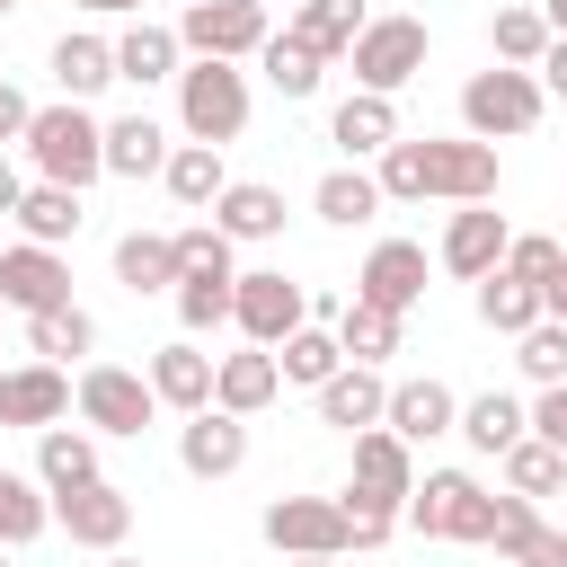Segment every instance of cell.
Here are the masks:
<instances>
[{
  "instance_id": "6da1fadb",
  "label": "cell",
  "mask_w": 567,
  "mask_h": 567,
  "mask_svg": "<svg viewBox=\"0 0 567 567\" xmlns=\"http://www.w3.org/2000/svg\"><path fill=\"white\" fill-rule=\"evenodd\" d=\"M381 195L390 204H496V142H470V133H399L381 151Z\"/></svg>"
},
{
  "instance_id": "7a4b0ae2",
  "label": "cell",
  "mask_w": 567,
  "mask_h": 567,
  "mask_svg": "<svg viewBox=\"0 0 567 567\" xmlns=\"http://www.w3.org/2000/svg\"><path fill=\"white\" fill-rule=\"evenodd\" d=\"M27 168L44 177V186H71V195H89L97 177H106V124L80 106V97H53V106H35V124H27Z\"/></svg>"
},
{
  "instance_id": "3957f363",
  "label": "cell",
  "mask_w": 567,
  "mask_h": 567,
  "mask_svg": "<svg viewBox=\"0 0 567 567\" xmlns=\"http://www.w3.org/2000/svg\"><path fill=\"white\" fill-rule=\"evenodd\" d=\"M177 133L230 151L248 133V71L239 62H186L177 71Z\"/></svg>"
},
{
  "instance_id": "277c9868",
  "label": "cell",
  "mask_w": 567,
  "mask_h": 567,
  "mask_svg": "<svg viewBox=\"0 0 567 567\" xmlns=\"http://www.w3.org/2000/svg\"><path fill=\"white\" fill-rule=\"evenodd\" d=\"M540 106H549V89H540V71H470L461 80V133L470 142H514V133H532L540 124Z\"/></svg>"
},
{
  "instance_id": "5b68a950",
  "label": "cell",
  "mask_w": 567,
  "mask_h": 567,
  "mask_svg": "<svg viewBox=\"0 0 567 567\" xmlns=\"http://www.w3.org/2000/svg\"><path fill=\"white\" fill-rule=\"evenodd\" d=\"M408 532L425 540H496V496L470 470H425L408 496Z\"/></svg>"
},
{
  "instance_id": "8992f818",
  "label": "cell",
  "mask_w": 567,
  "mask_h": 567,
  "mask_svg": "<svg viewBox=\"0 0 567 567\" xmlns=\"http://www.w3.org/2000/svg\"><path fill=\"white\" fill-rule=\"evenodd\" d=\"M266 35H275L266 0H186V9H177V44H186V62H257Z\"/></svg>"
},
{
  "instance_id": "52a82bcc",
  "label": "cell",
  "mask_w": 567,
  "mask_h": 567,
  "mask_svg": "<svg viewBox=\"0 0 567 567\" xmlns=\"http://www.w3.org/2000/svg\"><path fill=\"white\" fill-rule=\"evenodd\" d=\"M230 328H239L248 346H266V354H275L292 328H310V292H301L284 266H248V275H239V292H230Z\"/></svg>"
},
{
  "instance_id": "ba28073f",
  "label": "cell",
  "mask_w": 567,
  "mask_h": 567,
  "mask_svg": "<svg viewBox=\"0 0 567 567\" xmlns=\"http://www.w3.org/2000/svg\"><path fill=\"white\" fill-rule=\"evenodd\" d=\"M425 44H434V35H425V18H372V27L354 35V53H346V62H354V89L399 97V89L425 71Z\"/></svg>"
},
{
  "instance_id": "9c48e42d",
  "label": "cell",
  "mask_w": 567,
  "mask_h": 567,
  "mask_svg": "<svg viewBox=\"0 0 567 567\" xmlns=\"http://www.w3.org/2000/svg\"><path fill=\"white\" fill-rule=\"evenodd\" d=\"M408 496H416V461H408V443H399L390 425L354 434V478H346L337 505H372V514H399V523H408Z\"/></svg>"
},
{
  "instance_id": "30bf717a",
  "label": "cell",
  "mask_w": 567,
  "mask_h": 567,
  "mask_svg": "<svg viewBox=\"0 0 567 567\" xmlns=\"http://www.w3.org/2000/svg\"><path fill=\"white\" fill-rule=\"evenodd\" d=\"M80 416H89V434H142L159 416V390H151V372L80 363Z\"/></svg>"
},
{
  "instance_id": "8fae6325",
  "label": "cell",
  "mask_w": 567,
  "mask_h": 567,
  "mask_svg": "<svg viewBox=\"0 0 567 567\" xmlns=\"http://www.w3.org/2000/svg\"><path fill=\"white\" fill-rule=\"evenodd\" d=\"M505 248H514V230H505V213H496V204H452L434 266H443V275H461V284H478V275H496V266H505Z\"/></svg>"
},
{
  "instance_id": "7c38bea8",
  "label": "cell",
  "mask_w": 567,
  "mask_h": 567,
  "mask_svg": "<svg viewBox=\"0 0 567 567\" xmlns=\"http://www.w3.org/2000/svg\"><path fill=\"white\" fill-rule=\"evenodd\" d=\"M266 540L284 558H346V505L337 496H275L266 505Z\"/></svg>"
},
{
  "instance_id": "4fadbf2b",
  "label": "cell",
  "mask_w": 567,
  "mask_h": 567,
  "mask_svg": "<svg viewBox=\"0 0 567 567\" xmlns=\"http://www.w3.org/2000/svg\"><path fill=\"white\" fill-rule=\"evenodd\" d=\"M0 301H9L18 319H44V310H71V266H62V248H35V239H18V248H0Z\"/></svg>"
},
{
  "instance_id": "5bb4252c",
  "label": "cell",
  "mask_w": 567,
  "mask_h": 567,
  "mask_svg": "<svg viewBox=\"0 0 567 567\" xmlns=\"http://www.w3.org/2000/svg\"><path fill=\"white\" fill-rule=\"evenodd\" d=\"M53 523L71 532V549H124V532H133V496L115 487V478H97V487H71V496H53Z\"/></svg>"
},
{
  "instance_id": "9a60e30c",
  "label": "cell",
  "mask_w": 567,
  "mask_h": 567,
  "mask_svg": "<svg viewBox=\"0 0 567 567\" xmlns=\"http://www.w3.org/2000/svg\"><path fill=\"white\" fill-rule=\"evenodd\" d=\"M213 363L221 354H204L195 337H168V346H151V390H159V408H177V416H204L213 408Z\"/></svg>"
},
{
  "instance_id": "2e32d148",
  "label": "cell",
  "mask_w": 567,
  "mask_h": 567,
  "mask_svg": "<svg viewBox=\"0 0 567 567\" xmlns=\"http://www.w3.org/2000/svg\"><path fill=\"white\" fill-rule=\"evenodd\" d=\"M239 461H248V416L204 408V416L177 425V470H186V478H230Z\"/></svg>"
},
{
  "instance_id": "e0dca14e",
  "label": "cell",
  "mask_w": 567,
  "mask_h": 567,
  "mask_svg": "<svg viewBox=\"0 0 567 567\" xmlns=\"http://www.w3.org/2000/svg\"><path fill=\"white\" fill-rule=\"evenodd\" d=\"M354 301H381V310H416L425 301V248L416 239H381L372 257H363V275H354Z\"/></svg>"
},
{
  "instance_id": "ac0fdd59",
  "label": "cell",
  "mask_w": 567,
  "mask_h": 567,
  "mask_svg": "<svg viewBox=\"0 0 567 567\" xmlns=\"http://www.w3.org/2000/svg\"><path fill=\"white\" fill-rule=\"evenodd\" d=\"M319 399V425H337V434H372L381 416H390V381H381V363H346L328 390H310Z\"/></svg>"
},
{
  "instance_id": "d6986e66",
  "label": "cell",
  "mask_w": 567,
  "mask_h": 567,
  "mask_svg": "<svg viewBox=\"0 0 567 567\" xmlns=\"http://www.w3.org/2000/svg\"><path fill=\"white\" fill-rule=\"evenodd\" d=\"M381 425L416 452V443H434V434H461V399H452L434 372H425V381H390V416H381Z\"/></svg>"
},
{
  "instance_id": "ffe728a7",
  "label": "cell",
  "mask_w": 567,
  "mask_h": 567,
  "mask_svg": "<svg viewBox=\"0 0 567 567\" xmlns=\"http://www.w3.org/2000/svg\"><path fill=\"white\" fill-rule=\"evenodd\" d=\"M186 71V44H177V27H159V18H133L124 35H115V80H133V89H159V80H177Z\"/></svg>"
},
{
  "instance_id": "44dd1931",
  "label": "cell",
  "mask_w": 567,
  "mask_h": 567,
  "mask_svg": "<svg viewBox=\"0 0 567 567\" xmlns=\"http://www.w3.org/2000/svg\"><path fill=\"white\" fill-rule=\"evenodd\" d=\"M328 142H337L346 159H381V151L399 142V97H372V89L337 97V115H328Z\"/></svg>"
},
{
  "instance_id": "7402d4cb",
  "label": "cell",
  "mask_w": 567,
  "mask_h": 567,
  "mask_svg": "<svg viewBox=\"0 0 567 567\" xmlns=\"http://www.w3.org/2000/svg\"><path fill=\"white\" fill-rule=\"evenodd\" d=\"M275 399H284V363H275L266 346H248V354H221V363H213V408L257 416V408H275Z\"/></svg>"
},
{
  "instance_id": "603a6c76",
  "label": "cell",
  "mask_w": 567,
  "mask_h": 567,
  "mask_svg": "<svg viewBox=\"0 0 567 567\" xmlns=\"http://www.w3.org/2000/svg\"><path fill=\"white\" fill-rule=\"evenodd\" d=\"M213 230L239 248V239H284V186H257V177H230L221 204H213Z\"/></svg>"
},
{
  "instance_id": "cb8c5ba5",
  "label": "cell",
  "mask_w": 567,
  "mask_h": 567,
  "mask_svg": "<svg viewBox=\"0 0 567 567\" xmlns=\"http://www.w3.org/2000/svg\"><path fill=\"white\" fill-rule=\"evenodd\" d=\"M71 399H80V381L62 372V363H18L9 372V425H62L71 416Z\"/></svg>"
},
{
  "instance_id": "d4e9b609",
  "label": "cell",
  "mask_w": 567,
  "mask_h": 567,
  "mask_svg": "<svg viewBox=\"0 0 567 567\" xmlns=\"http://www.w3.org/2000/svg\"><path fill=\"white\" fill-rule=\"evenodd\" d=\"M523 434H532V408H523L514 390H478V399H461V443H470V452L505 461Z\"/></svg>"
},
{
  "instance_id": "484cf974",
  "label": "cell",
  "mask_w": 567,
  "mask_h": 567,
  "mask_svg": "<svg viewBox=\"0 0 567 567\" xmlns=\"http://www.w3.org/2000/svg\"><path fill=\"white\" fill-rule=\"evenodd\" d=\"M35 478H44V496L97 487V434L89 425H44L35 434Z\"/></svg>"
},
{
  "instance_id": "4316f807",
  "label": "cell",
  "mask_w": 567,
  "mask_h": 567,
  "mask_svg": "<svg viewBox=\"0 0 567 567\" xmlns=\"http://www.w3.org/2000/svg\"><path fill=\"white\" fill-rule=\"evenodd\" d=\"M115 80V35H89V27H71V35H53V89L62 97H97Z\"/></svg>"
},
{
  "instance_id": "83f0119b",
  "label": "cell",
  "mask_w": 567,
  "mask_h": 567,
  "mask_svg": "<svg viewBox=\"0 0 567 567\" xmlns=\"http://www.w3.org/2000/svg\"><path fill=\"white\" fill-rule=\"evenodd\" d=\"M168 151H177V142H168V124H159V115H142V106L106 124V177H159V168H168Z\"/></svg>"
},
{
  "instance_id": "f1b7e54d",
  "label": "cell",
  "mask_w": 567,
  "mask_h": 567,
  "mask_svg": "<svg viewBox=\"0 0 567 567\" xmlns=\"http://www.w3.org/2000/svg\"><path fill=\"white\" fill-rule=\"evenodd\" d=\"M390 195H381V177L363 168V159H346V168H328L319 186H310V213L328 221V230H354V221H372Z\"/></svg>"
},
{
  "instance_id": "f546056e",
  "label": "cell",
  "mask_w": 567,
  "mask_h": 567,
  "mask_svg": "<svg viewBox=\"0 0 567 567\" xmlns=\"http://www.w3.org/2000/svg\"><path fill=\"white\" fill-rule=\"evenodd\" d=\"M177 230H124L115 239V284L124 292H177Z\"/></svg>"
},
{
  "instance_id": "4dcf8cb0",
  "label": "cell",
  "mask_w": 567,
  "mask_h": 567,
  "mask_svg": "<svg viewBox=\"0 0 567 567\" xmlns=\"http://www.w3.org/2000/svg\"><path fill=\"white\" fill-rule=\"evenodd\" d=\"M159 186H168V204L213 213V204H221V186H230V168H221V151H213V142H177V151H168V168H159Z\"/></svg>"
},
{
  "instance_id": "1f68e13d",
  "label": "cell",
  "mask_w": 567,
  "mask_h": 567,
  "mask_svg": "<svg viewBox=\"0 0 567 567\" xmlns=\"http://www.w3.org/2000/svg\"><path fill=\"white\" fill-rule=\"evenodd\" d=\"M470 301H478V328H496V337H523V328H540L549 310H540V284H523V275H478L470 284Z\"/></svg>"
},
{
  "instance_id": "d6a6232c",
  "label": "cell",
  "mask_w": 567,
  "mask_h": 567,
  "mask_svg": "<svg viewBox=\"0 0 567 567\" xmlns=\"http://www.w3.org/2000/svg\"><path fill=\"white\" fill-rule=\"evenodd\" d=\"M363 27H372V0H301V9H292V35L319 44L328 62H346Z\"/></svg>"
},
{
  "instance_id": "836d02e7",
  "label": "cell",
  "mask_w": 567,
  "mask_h": 567,
  "mask_svg": "<svg viewBox=\"0 0 567 567\" xmlns=\"http://www.w3.org/2000/svg\"><path fill=\"white\" fill-rule=\"evenodd\" d=\"M257 71H266V89H275V97H319V80H328V53H319V44H301V35L284 27V35H266Z\"/></svg>"
},
{
  "instance_id": "e575fe53",
  "label": "cell",
  "mask_w": 567,
  "mask_h": 567,
  "mask_svg": "<svg viewBox=\"0 0 567 567\" xmlns=\"http://www.w3.org/2000/svg\"><path fill=\"white\" fill-rule=\"evenodd\" d=\"M9 221H18V239L62 248V239H80V221H89V213H80V195H71V186H44V177H35V186H27V204H18Z\"/></svg>"
},
{
  "instance_id": "d590c367",
  "label": "cell",
  "mask_w": 567,
  "mask_h": 567,
  "mask_svg": "<svg viewBox=\"0 0 567 567\" xmlns=\"http://www.w3.org/2000/svg\"><path fill=\"white\" fill-rule=\"evenodd\" d=\"M328 328H337L346 363H390L399 354V310H381V301H346Z\"/></svg>"
},
{
  "instance_id": "8d00e7d4",
  "label": "cell",
  "mask_w": 567,
  "mask_h": 567,
  "mask_svg": "<svg viewBox=\"0 0 567 567\" xmlns=\"http://www.w3.org/2000/svg\"><path fill=\"white\" fill-rule=\"evenodd\" d=\"M44 532H53V496H44V478L0 470V549H27V540H44Z\"/></svg>"
},
{
  "instance_id": "74e56055",
  "label": "cell",
  "mask_w": 567,
  "mask_h": 567,
  "mask_svg": "<svg viewBox=\"0 0 567 567\" xmlns=\"http://www.w3.org/2000/svg\"><path fill=\"white\" fill-rule=\"evenodd\" d=\"M487 44H496V62H505V71H540V53H549L558 35H549V18H540V9L505 0V9H496V27H487Z\"/></svg>"
},
{
  "instance_id": "f35d334b",
  "label": "cell",
  "mask_w": 567,
  "mask_h": 567,
  "mask_svg": "<svg viewBox=\"0 0 567 567\" xmlns=\"http://www.w3.org/2000/svg\"><path fill=\"white\" fill-rule=\"evenodd\" d=\"M27 346H35V363H80V354H97V319L71 301V310H44V319H27Z\"/></svg>"
},
{
  "instance_id": "ab89813d",
  "label": "cell",
  "mask_w": 567,
  "mask_h": 567,
  "mask_svg": "<svg viewBox=\"0 0 567 567\" xmlns=\"http://www.w3.org/2000/svg\"><path fill=\"white\" fill-rule=\"evenodd\" d=\"M275 363H284V381H301V390H328V381L346 372V346H337V328H292V337L275 346Z\"/></svg>"
},
{
  "instance_id": "60d3db41",
  "label": "cell",
  "mask_w": 567,
  "mask_h": 567,
  "mask_svg": "<svg viewBox=\"0 0 567 567\" xmlns=\"http://www.w3.org/2000/svg\"><path fill=\"white\" fill-rule=\"evenodd\" d=\"M230 292H239V275H195V266H186L168 301H177V319H186V337H213V328L230 319Z\"/></svg>"
},
{
  "instance_id": "b9f144b4",
  "label": "cell",
  "mask_w": 567,
  "mask_h": 567,
  "mask_svg": "<svg viewBox=\"0 0 567 567\" xmlns=\"http://www.w3.org/2000/svg\"><path fill=\"white\" fill-rule=\"evenodd\" d=\"M505 487H514V496H532V505H540V496H558V487H567V452H558V443H540V434H523V443L505 452Z\"/></svg>"
},
{
  "instance_id": "7bdbcfd3",
  "label": "cell",
  "mask_w": 567,
  "mask_h": 567,
  "mask_svg": "<svg viewBox=\"0 0 567 567\" xmlns=\"http://www.w3.org/2000/svg\"><path fill=\"white\" fill-rule=\"evenodd\" d=\"M514 363H523V381H532V390H558V381H567V319L523 328V337H514Z\"/></svg>"
},
{
  "instance_id": "ee69618b",
  "label": "cell",
  "mask_w": 567,
  "mask_h": 567,
  "mask_svg": "<svg viewBox=\"0 0 567 567\" xmlns=\"http://www.w3.org/2000/svg\"><path fill=\"white\" fill-rule=\"evenodd\" d=\"M177 266H195V275H239V248H230L213 221H186V230H177Z\"/></svg>"
},
{
  "instance_id": "f6af8a7d",
  "label": "cell",
  "mask_w": 567,
  "mask_h": 567,
  "mask_svg": "<svg viewBox=\"0 0 567 567\" xmlns=\"http://www.w3.org/2000/svg\"><path fill=\"white\" fill-rule=\"evenodd\" d=\"M567 266V248L549 239V230H514V248H505V275H523V284H549Z\"/></svg>"
},
{
  "instance_id": "bcb514c9",
  "label": "cell",
  "mask_w": 567,
  "mask_h": 567,
  "mask_svg": "<svg viewBox=\"0 0 567 567\" xmlns=\"http://www.w3.org/2000/svg\"><path fill=\"white\" fill-rule=\"evenodd\" d=\"M532 532H540V505L505 487V496H496V540H487V549H496V558H523V549H532Z\"/></svg>"
},
{
  "instance_id": "7dc6e473",
  "label": "cell",
  "mask_w": 567,
  "mask_h": 567,
  "mask_svg": "<svg viewBox=\"0 0 567 567\" xmlns=\"http://www.w3.org/2000/svg\"><path fill=\"white\" fill-rule=\"evenodd\" d=\"M408 523L399 514H372V505H346V549H381V540H399Z\"/></svg>"
},
{
  "instance_id": "c3c4849f",
  "label": "cell",
  "mask_w": 567,
  "mask_h": 567,
  "mask_svg": "<svg viewBox=\"0 0 567 567\" xmlns=\"http://www.w3.org/2000/svg\"><path fill=\"white\" fill-rule=\"evenodd\" d=\"M532 434H540V443H558V452H567V381H558V390H540V399H532Z\"/></svg>"
},
{
  "instance_id": "681fc988",
  "label": "cell",
  "mask_w": 567,
  "mask_h": 567,
  "mask_svg": "<svg viewBox=\"0 0 567 567\" xmlns=\"http://www.w3.org/2000/svg\"><path fill=\"white\" fill-rule=\"evenodd\" d=\"M27 124H35L27 89H18V80H0V151H9V142H27Z\"/></svg>"
},
{
  "instance_id": "f907efd6",
  "label": "cell",
  "mask_w": 567,
  "mask_h": 567,
  "mask_svg": "<svg viewBox=\"0 0 567 567\" xmlns=\"http://www.w3.org/2000/svg\"><path fill=\"white\" fill-rule=\"evenodd\" d=\"M523 567H567V532H558V523H540V532H532V549H523Z\"/></svg>"
},
{
  "instance_id": "816d5d0a",
  "label": "cell",
  "mask_w": 567,
  "mask_h": 567,
  "mask_svg": "<svg viewBox=\"0 0 567 567\" xmlns=\"http://www.w3.org/2000/svg\"><path fill=\"white\" fill-rule=\"evenodd\" d=\"M27 186H35V177H27V168L0 151V213H18V204H27Z\"/></svg>"
},
{
  "instance_id": "f5cc1de1",
  "label": "cell",
  "mask_w": 567,
  "mask_h": 567,
  "mask_svg": "<svg viewBox=\"0 0 567 567\" xmlns=\"http://www.w3.org/2000/svg\"><path fill=\"white\" fill-rule=\"evenodd\" d=\"M540 89H549V97H558V106H567V35H558V44H549V53H540Z\"/></svg>"
},
{
  "instance_id": "db71d44e",
  "label": "cell",
  "mask_w": 567,
  "mask_h": 567,
  "mask_svg": "<svg viewBox=\"0 0 567 567\" xmlns=\"http://www.w3.org/2000/svg\"><path fill=\"white\" fill-rule=\"evenodd\" d=\"M540 310H549V319H567V266H558V275L540 284Z\"/></svg>"
},
{
  "instance_id": "11a10c76",
  "label": "cell",
  "mask_w": 567,
  "mask_h": 567,
  "mask_svg": "<svg viewBox=\"0 0 567 567\" xmlns=\"http://www.w3.org/2000/svg\"><path fill=\"white\" fill-rule=\"evenodd\" d=\"M89 18H142V0H80Z\"/></svg>"
},
{
  "instance_id": "9f6ffc18",
  "label": "cell",
  "mask_w": 567,
  "mask_h": 567,
  "mask_svg": "<svg viewBox=\"0 0 567 567\" xmlns=\"http://www.w3.org/2000/svg\"><path fill=\"white\" fill-rule=\"evenodd\" d=\"M540 18H549V35H567V0H540Z\"/></svg>"
},
{
  "instance_id": "6f0895ef",
  "label": "cell",
  "mask_w": 567,
  "mask_h": 567,
  "mask_svg": "<svg viewBox=\"0 0 567 567\" xmlns=\"http://www.w3.org/2000/svg\"><path fill=\"white\" fill-rule=\"evenodd\" d=\"M97 567H142V558H124V549H106V558H97Z\"/></svg>"
},
{
  "instance_id": "680465c9",
  "label": "cell",
  "mask_w": 567,
  "mask_h": 567,
  "mask_svg": "<svg viewBox=\"0 0 567 567\" xmlns=\"http://www.w3.org/2000/svg\"><path fill=\"white\" fill-rule=\"evenodd\" d=\"M0 425H9V372H0Z\"/></svg>"
},
{
  "instance_id": "91938a15",
  "label": "cell",
  "mask_w": 567,
  "mask_h": 567,
  "mask_svg": "<svg viewBox=\"0 0 567 567\" xmlns=\"http://www.w3.org/2000/svg\"><path fill=\"white\" fill-rule=\"evenodd\" d=\"M292 567H337V558H292Z\"/></svg>"
},
{
  "instance_id": "94428289",
  "label": "cell",
  "mask_w": 567,
  "mask_h": 567,
  "mask_svg": "<svg viewBox=\"0 0 567 567\" xmlns=\"http://www.w3.org/2000/svg\"><path fill=\"white\" fill-rule=\"evenodd\" d=\"M0 328H9V301H0Z\"/></svg>"
},
{
  "instance_id": "6125c7cd",
  "label": "cell",
  "mask_w": 567,
  "mask_h": 567,
  "mask_svg": "<svg viewBox=\"0 0 567 567\" xmlns=\"http://www.w3.org/2000/svg\"><path fill=\"white\" fill-rule=\"evenodd\" d=\"M496 567H523V558H496Z\"/></svg>"
},
{
  "instance_id": "be15d7a7",
  "label": "cell",
  "mask_w": 567,
  "mask_h": 567,
  "mask_svg": "<svg viewBox=\"0 0 567 567\" xmlns=\"http://www.w3.org/2000/svg\"><path fill=\"white\" fill-rule=\"evenodd\" d=\"M9 9H18V0H0V18H9Z\"/></svg>"
},
{
  "instance_id": "e7e4bbea",
  "label": "cell",
  "mask_w": 567,
  "mask_h": 567,
  "mask_svg": "<svg viewBox=\"0 0 567 567\" xmlns=\"http://www.w3.org/2000/svg\"><path fill=\"white\" fill-rule=\"evenodd\" d=\"M0 567H9V549H0Z\"/></svg>"
}]
</instances>
